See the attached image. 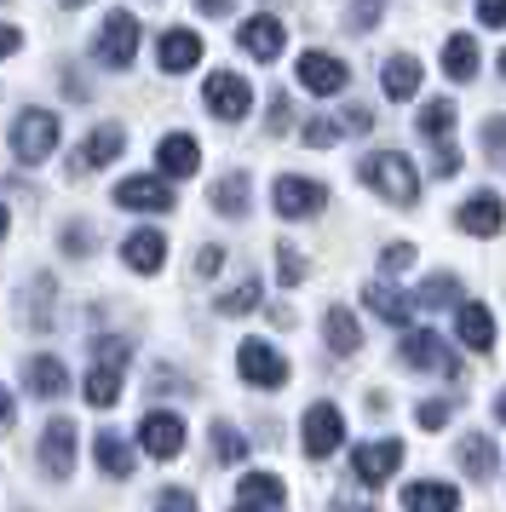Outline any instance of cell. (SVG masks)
Instances as JSON below:
<instances>
[{
    "label": "cell",
    "instance_id": "obj_50",
    "mask_svg": "<svg viewBox=\"0 0 506 512\" xmlns=\"http://www.w3.org/2000/svg\"><path fill=\"white\" fill-rule=\"evenodd\" d=\"M12 420H18V403H12L6 386H0V432H12Z\"/></svg>",
    "mask_w": 506,
    "mask_h": 512
},
{
    "label": "cell",
    "instance_id": "obj_41",
    "mask_svg": "<svg viewBox=\"0 0 506 512\" xmlns=\"http://www.w3.org/2000/svg\"><path fill=\"white\" fill-rule=\"evenodd\" d=\"M156 512H196V495H190V489H161Z\"/></svg>",
    "mask_w": 506,
    "mask_h": 512
},
{
    "label": "cell",
    "instance_id": "obj_38",
    "mask_svg": "<svg viewBox=\"0 0 506 512\" xmlns=\"http://www.w3.org/2000/svg\"><path fill=\"white\" fill-rule=\"evenodd\" d=\"M64 254H69V259H87V254H92V225L69 219V225H64Z\"/></svg>",
    "mask_w": 506,
    "mask_h": 512
},
{
    "label": "cell",
    "instance_id": "obj_36",
    "mask_svg": "<svg viewBox=\"0 0 506 512\" xmlns=\"http://www.w3.org/2000/svg\"><path fill=\"white\" fill-rule=\"evenodd\" d=\"M276 282H282V288H299V282H305V259H299L294 242H276Z\"/></svg>",
    "mask_w": 506,
    "mask_h": 512
},
{
    "label": "cell",
    "instance_id": "obj_18",
    "mask_svg": "<svg viewBox=\"0 0 506 512\" xmlns=\"http://www.w3.org/2000/svg\"><path fill=\"white\" fill-rule=\"evenodd\" d=\"M156 167L167 179H190V173L202 167V144L190 139V133H167V139L156 144Z\"/></svg>",
    "mask_w": 506,
    "mask_h": 512
},
{
    "label": "cell",
    "instance_id": "obj_49",
    "mask_svg": "<svg viewBox=\"0 0 506 512\" xmlns=\"http://www.w3.org/2000/svg\"><path fill=\"white\" fill-rule=\"evenodd\" d=\"M12 52H23V29L0 24V58H12Z\"/></svg>",
    "mask_w": 506,
    "mask_h": 512
},
{
    "label": "cell",
    "instance_id": "obj_16",
    "mask_svg": "<svg viewBox=\"0 0 506 512\" xmlns=\"http://www.w3.org/2000/svg\"><path fill=\"white\" fill-rule=\"evenodd\" d=\"M501 225H506V202L495 190H478V196L460 202V231L466 236H495Z\"/></svg>",
    "mask_w": 506,
    "mask_h": 512
},
{
    "label": "cell",
    "instance_id": "obj_2",
    "mask_svg": "<svg viewBox=\"0 0 506 512\" xmlns=\"http://www.w3.org/2000/svg\"><path fill=\"white\" fill-rule=\"evenodd\" d=\"M52 150H58V116H52V110H23V116L12 121V156H18L23 167H41Z\"/></svg>",
    "mask_w": 506,
    "mask_h": 512
},
{
    "label": "cell",
    "instance_id": "obj_4",
    "mask_svg": "<svg viewBox=\"0 0 506 512\" xmlns=\"http://www.w3.org/2000/svg\"><path fill=\"white\" fill-rule=\"evenodd\" d=\"M236 374L248 386H259V392H282L288 386V357L276 346H265V340H242L236 346Z\"/></svg>",
    "mask_w": 506,
    "mask_h": 512
},
{
    "label": "cell",
    "instance_id": "obj_30",
    "mask_svg": "<svg viewBox=\"0 0 506 512\" xmlns=\"http://www.w3.org/2000/svg\"><path fill=\"white\" fill-rule=\"evenodd\" d=\"M443 70H449V81H472L478 75V41L472 35H449L443 41Z\"/></svg>",
    "mask_w": 506,
    "mask_h": 512
},
{
    "label": "cell",
    "instance_id": "obj_25",
    "mask_svg": "<svg viewBox=\"0 0 506 512\" xmlns=\"http://www.w3.org/2000/svg\"><path fill=\"white\" fill-rule=\"evenodd\" d=\"M368 311H374V317H386L391 328H403L414 317V294H403V288H391V282H368Z\"/></svg>",
    "mask_w": 506,
    "mask_h": 512
},
{
    "label": "cell",
    "instance_id": "obj_24",
    "mask_svg": "<svg viewBox=\"0 0 506 512\" xmlns=\"http://www.w3.org/2000/svg\"><path fill=\"white\" fill-rule=\"evenodd\" d=\"M455 334L466 340V351H489L495 346V317L478 300H466V305H455Z\"/></svg>",
    "mask_w": 506,
    "mask_h": 512
},
{
    "label": "cell",
    "instance_id": "obj_51",
    "mask_svg": "<svg viewBox=\"0 0 506 512\" xmlns=\"http://www.w3.org/2000/svg\"><path fill=\"white\" fill-rule=\"evenodd\" d=\"M202 6V18H230V0H196Z\"/></svg>",
    "mask_w": 506,
    "mask_h": 512
},
{
    "label": "cell",
    "instance_id": "obj_3",
    "mask_svg": "<svg viewBox=\"0 0 506 512\" xmlns=\"http://www.w3.org/2000/svg\"><path fill=\"white\" fill-rule=\"evenodd\" d=\"M138 41H144V29H138L133 12H110L104 29H98V41H92V58H98L104 70H127L138 58Z\"/></svg>",
    "mask_w": 506,
    "mask_h": 512
},
{
    "label": "cell",
    "instance_id": "obj_19",
    "mask_svg": "<svg viewBox=\"0 0 506 512\" xmlns=\"http://www.w3.org/2000/svg\"><path fill=\"white\" fill-rule=\"evenodd\" d=\"M121 259H127V271H138V277H156L161 265H167V236L161 231H133L127 242H121Z\"/></svg>",
    "mask_w": 506,
    "mask_h": 512
},
{
    "label": "cell",
    "instance_id": "obj_23",
    "mask_svg": "<svg viewBox=\"0 0 506 512\" xmlns=\"http://www.w3.org/2000/svg\"><path fill=\"white\" fill-rule=\"evenodd\" d=\"M121 380H127L121 363H92L87 380H81V397H87L92 409H115L121 403Z\"/></svg>",
    "mask_w": 506,
    "mask_h": 512
},
{
    "label": "cell",
    "instance_id": "obj_1",
    "mask_svg": "<svg viewBox=\"0 0 506 512\" xmlns=\"http://www.w3.org/2000/svg\"><path fill=\"white\" fill-rule=\"evenodd\" d=\"M357 179H363L380 202H391V208H414V202H420V173H414V162L397 156V150L363 156V162H357Z\"/></svg>",
    "mask_w": 506,
    "mask_h": 512
},
{
    "label": "cell",
    "instance_id": "obj_10",
    "mask_svg": "<svg viewBox=\"0 0 506 512\" xmlns=\"http://www.w3.org/2000/svg\"><path fill=\"white\" fill-rule=\"evenodd\" d=\"M403 363H409V369L449 374V380L460 374V357L449 351V340H443V334H432V328H414V334H403Z\"/></svg>",
    "mask_w": 506,
    "mask_h": 512
},
{
    "label": "cell",
    "instance_id": "obj_17",
    "mask_svg": "<svg viewBox=\"0 0 506 512\" xmlns=\"http://www.w3.org/2000/svg\"><path fill=\"white\" fill-rule=\"evenodd\" d=\"M236 41H242V52H248V58H259V64H276V58H282V47H288V29L276 24V18H248Z\"/></svg>",
    "mask_w": 506,
    "mask_h": 512
},
{
    "label": "cell",
    "instance_id": "obj_5",
    "mask_svg": "<svg viewBox=\"0 0 506 512\" xmlns=\"http://www.w3.org/2000/svg\"><path fill=\"white\" fill-rule=\"evenodd\" d=\"M115 208L127 213H167L173 208V179L167 173H133L115 185Z\"/></svg>",
    "mask_w": 506,
    "mask_h": 512
},
{
    "label": "cell",
    "instance_id": "obj_21",
    "mask_svg": "<svg viewBox=\"0 0 506 512\" xmlns=\"http://www.w3.org/2000/svg\"><path fill=\"white\" fill-rule=\"evenodd\" d=\"M236 501H242V507H259V512H282L288 507V489H282L276 472H248V478L236 484Z\"/></svg>",
    "mask_w": 506,
    "mask_h": 512
},
{
    "label": "cell",
    "instance_id": "obj_46",
    "mask_svg": "<svg viewBox=\"0 0 506 512\" xmlns=\"http://www.w3.org/2000/svg\"><path fill=\"white\" fill-rule=\"evenodd\" d=\"M420 426H426V432H437V426H443V420H449V403H420Z\"/></svg>",
    "mask_w": 506,
    "mask_h": 512
},
{
    "label": "cell",
    "instance_id": "obj_33",
    "mask_svg": "<svg viewBox=\"0 0 506 512\" xmlns=\"http://www.w3.org/2000/svg\"><path fill=\"white\" fill-rule=\"evenodd\" d=\"M449 127H455V104H449V98H432V104L420 110V133H426V139H449Z\"/></svg>",
    "mask_w": 506,
    "mask_h": 512
},
{
    "label": "cell",
    "instance_id": "obj_55",
    "mask_svg": "<svg viewBox=\"0 0 506 512\" xmlns=\"http://www.w3.org/2000/svg\"><path fill=\"white\" fill-rule=\"evenodd\" d=\"M236 512H259V507H242V501H236Z\"/></svg>",
    "mask_w": 506,
    "mask_h": 512
},
{
    "label": "cell",
    "instance_id": "obj_31",
    "mask_svg": "<svg viewBox=\"0 0 506 512\" xmlns=\"http://www.w3.org/2000/svg\"><path fill=\"white\" fill-rule=\"evenodd\" d=\"M380 81H386V98H414L420 93V64H414L409 52H397V58H386Z\"/></svg>",
    "mask_w": 506,
    "mask_h": 512
},
{
    "label": "cell",
    "instance_id": "obj_13",
    "mask_svg": "<svg viewBox=\"0 0 506 512\" xmlns=\"http://www.w3.org/2000/svg\"><path fill=\"white\" fill-rule=\"evenodd\" d=\"M397 466H403V443L380 438V443H363V449L351 455V478H357L363 489H374V484H386Z\"/></svg>",
    "mask_w": 506,
    "mask_h": 512
},
{
    "label": "cell",
    "instance_id": "obj_53",
    "mask_svg": "<svg viewBox=\"0 0 506 512\" xmlns=\"http://www.w3.org/2000/svg\"><path fill=\"white\" fill-rule=\"evenodd\" d=\"M495 420H501V426H506V392L495 397Z\"/></svg>",
    "mask_w": 506,
    "mask_h": 512
},
{
    "label": "cell",
    "instance_id": "obj_47",
    "mask_svg": "<svg viewBox=\"0 0 506 512\" xmlns=\"http://www.w3.org/2000/svg\"><path fill=\"white\" fill-rule=\"evenodd\" d=\"M340 127H345V133H368V127H374V116H368L363 104H351V110L340 116Z\"/></svg>",
    "mask_w": 506,
    "mask_h": 512
},
{
    "label": "cell",
    "instance_id": "obj_20",
    "mask_svg": "<svg viewBox=\"0 0 506 512\" xmlns=\"http://www.w3.org/2000/svg\"><path fill=\"white\" fill-rule=\"evenodd\" d=\"M92 461H98V472H104V478H133L138 449L121 438V432H98V438H92Z\"/></svg>",
    "mask_w": 506,
    "mask_h": 512
},
{
    "label": "cell",
    "instance_id": "obj_8",
    "mask_svg": "<svg viewBox=\"0 0 506 512\" xmlns=\"http://www.w3.org/2000/svg\"><path fill=\"white\" fill-rule=\"evenodd\" d=\"M202 98H207V116H219V121H242L253 110V87L242 81V75H230V70L207 75Z\"/></svg>",
    "mask_w": 506,
    "mask_h": 512
},
{
    "label": "cell",
    "instance_id": "obj_45",
    "mask_svg": "<svg viewBox=\"0 0 506 512\" xmlns=\"http://www.w3.org/2000/svg\"><path fill=\"white\" fill-rule=\"evenodd\" d=\"M478 24L506 29V0H478Z\"/></svg>",
    "mask_w": 506,
    "mask_h": 512
},
{
    "label": "cell",
    "instance_id": "obj_7",
    "mask_svg": "<svg viewBox=\"0 0 506 512\" xmlns=\"http://www.w3.org/2000/svg\"><path fill=\"white\" fill-rule=\"evenodd\" d=\"M299 426H305V438H299V443H305V455H311V461H328V455L345 443V415L334 409V403H311Z\"/></svg>",
    "mask_w": 506,
    "mask_h": 512
},
{
    "label": "cell",
    "instance_id": "obj_32",
    "mask_svg": "<svg viewBox=\"0 0 506 512\" xmlns=\"http://www.w3.org/2000/svg\"><path fill=\"white\" fill-rule=\"evenodd\" d=\"M52 294H58V282L46 277V271H41L35 282H29V300H23V317H29L35 328H52Z\"/></svg>",
    "mask_w": 506,
    "mask_h": 512
},
{
    "label": "cell",
    "instance_id": "obj_29",
    "mask_svg": "<svg viewBox=\"0 0 506 512\" xmlns=\"http://www.w3.org/2000/svg\"><path fill=\"white\" fill-rule=\"evenodd\" d=\"M248 173H225L219 185H213V213H225V219H248Z\"/></svg>",
    "mask_w": 506,
    "mask_h": 512
},
{
    "label": "cell",
    "instance_id": "obj_15",
    "mask_svg": "<svg viewBox=\"0 0 506 512\" xmlns=\"http://www.w3.org/2000/svg\"><path fill=\"white\" fill-rule=\"evenodd\" d=\"M156 58H161L167 75H190L202 64V35H196V29H167L156 41Z\"/></svg>",
    "mask_w": 506,
    "mask_h": 512
},
{
    "label": "cell",
    "instance_id": "obj_35",
    "mask_svg": "<svg viewBox=\"0 0 506 512\" xmlns=\"http://www.w3.org/2000/svg\"><path fill=\"white\" fill-rule=\"evenodd\" d=\"M242 455H248V438H242V432H236V426H225V420H219V426H213V461H242Z\"/></svg>",
    "mask_w": 506,
    "mask_h": 512
},
{
    "label": "cell",
    "instance_id": "obj_6",
    "mask_svg": "<svg viewBox=\"0 0 506 512\" xmlns=\"http://www.w3.org/2000/svg\"><path fill=\"white\" fill-rule=\"evenodd\" d=\"M322 202H328V185H317V179L282 173L271 185V208L282 213V219H311V213H322Z\"/></svg>",
    "mask_w": 506,
    "mask_h": 512
},
{
    "label": "cell",
    "instance_id": "obj_11",
    "mask_svg": "<svg viewBox=\"0 0 506 512\" xmlns=\"http://www.w3.org/2000/svg\"><path fill=\"white\" fill-rule=\"evenodd\" d=\"M121 150H127V133H121L115 121H104V127H92L87 139L75 144V156H69V173H75V179H81V173H98V167H110Z\"/></svg>",
    "mask_w": 506,
    "mask_h": 512
},
{
    "label": "cell",
    "instance_id": "obj_37",
    "mask_svg": "<svg viewBox=\"0 0 506 512\" xmlns=\"http://www.w3.org/2000/svg\"><path fill=\"white\" fill-rule=\"evenodd\" d=\"M414 300H420V305H432V311H437V305H455V277H426Z\"/></svg>",
    "mask_w": 506,
    "mask_h": 512
},
{
    "label": "cell",
    "instance_id": "obj_28",
    "mask_svg": "<svg viewBox=\"0 0 506 512\" xmlns=\"http://www.w3.org/2000/svg\"><path fill=\"white\" fill-rule=\"evenodd\" d=\"M460 466H466V478H495V438L489 432H466L460 438Z\"/></svg>",
    "mask_w": 506,
    "mask_h": 512
},
{
    "label": "cell",
    "instance_id": "obj_26",
    "mask_svg": "<svg viewBox=\"0 0 506 512\" xmlns=\"http://www.w3.org/2000/svg\"><path fill=\"white\" fill-rule=\"evenodd\" d=\"M23 386L35 397H64L69 392V369L58 363V357H29L23 363Z\"/></svg>",
    "mask_w": 506,
    "mask_h": 512
},
{
    "label": "cell",
    "instance_id": "obj_22",
    "mask_svg": "<svg viewBox=\"0 0 506 512\" xmlns=\"http://www.w3.org/2000/svg\"><path fill=\"white\" fill-rule=\"evenodd\" d=\"M403 512H460V489L432 484V478H414V484L403 489Z\"/></svg>",
    "mask_w": 506,
    "mask_h": 512
},
{
    "label": "cell",
    "instance_id": "obj_52",
    "mask_svg": "<svg viewBox=\"0 0 506 512\" xmlns=\"http://www.w3.org/2000/svg\"><path fill=\"white\" fill-rule=\"evenodd\" d=\"M6 231H12V213H6V202H0V242H6Z\"/></svg>",
    "mask_w": 506,
    "mask_h": 512
},
{
    "label": "cell",
    "instance_id": "obj_39",
    "mask_svg": "<svg viewBox=\"0 0 506 512\" xmlns=\"http://www.w3.org/2000/svg\"><path fill=\"white\" fill-rule=\"evenodd\" d=\"M334 139H340V121H305V144L311 150H328Z\"/></svg>",
    "mask_w": 506,
    "mask_h": 512
},
{
    "label": "cell",
    "instance_id": "obj_54",
    "mask_svg": "<svg viewBox=\"0 0 506 512\" xmlns=\"http://www.w3.org/2000/svg\"><path fill=\"white\" fill-rule=\"evenodd\" d=\"M58 6H64V12H75V6H87V0H58Z\"/></svg>",
    "mask_w": 506,
    "mask_h": 512
},
{
    "label": "cell",
    "instance_id": "obj_42",
    "mask_svg": "<svg viewBox=\"0 0 506 512\" xmlns=\"http://www.w3.org/2000/svg\"><path fill=\"white\" fill-rule=\"evenodd\" d=\"M380 265H386V271H409V265H414V248H409V242H386Z\"/></svg>",
    "mask_w": 506,
    "mask_h": 512
},
{
    "label": "cell",
    "instance_id": "obj_9",
    "mask_svg": "<svg viewBox=\"0 0 506 512\" xmlns=\"http://www.w3.org/2000/svg\"><path fill=\"white\" fill-rule=\"evenodd\" d=\"M75 443H81V432H75V420H46L41 432V472L52 478V484H64L69 472H75Z\"/></svg>",
    "mask_w": 506,
    "mask_h": 512
},
{
    "label": "cell",
    "instance_id": "obj_14",
    "mask_svg": "<svg viewBox=\"0 0 506 512\" xmlns=\"http://www.w3.org/2000/svg\"><path fill=\"white\" fill-rule=\"evenodd\" d=\"M345 81H351V70H345L334 52H305V58H299V87H305V93L334 98V93H345Z\"/></svg>",
    "mask_w": 506,
    "mask_h": 512
},
{
    "label": "cell",
    "instance_id": "obj_56",
    "mask_svg": "<svg viewBox=\"0 0 506 512\" xmlns=\"http://www.w3.org/2000/svg\"><path fill=\"white\" fill-rule=\"evenodd\" d=\"M501 81H506V52H501Z\"/></svg>",
    "mask_w": 506,
    "mask_h": 512
},
{
    "label": "cell",
    "instance_id": "obj_34",
    "mask_svg": "<svg viewBox=\"0 0 506 512\" xmlns=\"http://www.w3.org/2000/svg\"><path fill=\"white\" fill-rule=\"evenodd\" d=\"M253 305H259V282L253 277H242L230 294H219V311H225V317H248Z\"/></svg>",
    "mask_w": 506,
    "mask_h": 512
},
{
    "label": "cell",
    "instance_id": "obj_43",
    "mask_svg": "<svg viewBox=\"0 0 506 512\" xmlns=\"http://www.w3.org/2000/svg\"><path fill=\"white\" fill-rule=\"evenodd\" d=\"M380 6H386V0H357V6H351V29H374L380 24Z\"/></svg>",
    "mask_w": 506,
    "mask_h": 512
},
{
    "label": "cell",
    "instance_id": "obj_27",
    "mask_svg": "<svg viewBox=\"0 0 506 512\" xmlns=\"http://www.w3.org/2000/svg\"><path fill=\"white\" fill-rule=\"evenodd\" d=\"M322 334H328V351H334V357H351V351L363 346V328H357V317H351L345 305H328V311H322Z\"/></svg>",
    "mask_w": 506,
    "mask_h": 512
},
{
    "label": "cell",
    "instance_id": "obj_12",
    "mask_svg": "<svg viewBox=\"0 0 506 512\" xmlns=\"http://www.w3.org/2000/svg\"><path fill=\"white\" fill-rule=\"evenodd\" d=\"M138 449L156 455V461H173L184 449V420L167 415V409H150V415L138 420Z\"/></svg>",
    "mask_w": 506,
    "mask_h": 512
},
{
    "label": "cell",
    "instance_id": "obj_48",
    "mask_svg": "<svg viewBox=\"0 0 506 512\" xmlns=\"http://www.w3.org/2000/svg\"><path fill=\"white\" fill-rule=\"evenodd\" d=\"M219 265H225V248H202V254H196V271H202V277H213Z\"/></svg>",
    "mask_w": 506,
    "mask_h": 512
},
{
    "label": "cell",
    "instance_id": "obj_40",
    "mask_svg": "<svg viewBox=\"0 0 506 512\" xmlns=\"http://www.w3.org/2000/svg\"><path fill=\"white\" fill-rule=\"evenodd\" d=\"M483 144H489V162H501V167H506V121H501V116L483 127Z\"/></svg>",
    "mask_w": 506,
    "mask_h": 512
},
{
    "label": "cell",
    "instance_id": "obj_44",
    "mask_svg": "<svg viewBox=\"0 0 506 512\" xmlns=\"http://www.w3.org/2000/svg\"><path fill=\"white\" fill-rule=\"evenodd\" d=\"M265 121H271V133H288V121H294V104L276 93V98H271V116H265Z\"/></svg>",
    "mask_w": 506,
    "mask_h": 512
}]
</instances>
